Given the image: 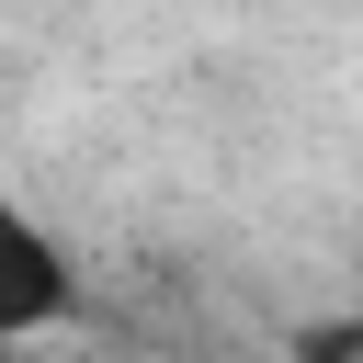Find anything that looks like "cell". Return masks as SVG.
<instances>
[{
    "mask_svg": "<svg viewBox=\"0 0 363 363\" xmlns=\"http://www.w3.org/2000/svg\"><path fill=\"white\" fill-rule=\"evenodd\" d=\"M68 318H79V261H68V238H57L23 193H0V363H11L23 340L68 329Z\"/></svg>",
    "mask_w": 363,
    "mask_h": 363,
    "instance_id": "cell-1",
    "label": "cell"
}]
</instances>
